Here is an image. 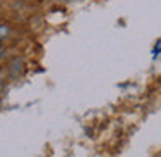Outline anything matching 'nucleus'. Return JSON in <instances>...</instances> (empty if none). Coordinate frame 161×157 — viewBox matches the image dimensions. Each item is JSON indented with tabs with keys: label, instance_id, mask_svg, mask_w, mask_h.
I'll return each mask as SVG.
<instances>
[{
	"label": "nucleus",
	"instance_id": "1",
	"mask_svg": "<svg viewBox=\"0 0 161 157\" xmlns=\"http://www.w3.org/2000/svg\"><path fill=\"white\" fill-rule=\"evenodd\" d=\"M7 35H9V28L4 24H0V38H4V36H7Z\"/></svg>",
	"mask_w": 161,
	"mask_h": 157
},
{
	"label": "nucleus",
	"instance_id": "2",
	"mask_svg": "<svg viewBox=\"0 0 161 157\" xmlns=\"http://www.w3.org/2000/svg\"><path fill=\"white\" fill-rule=\"evenodd\" d=\"M2 54H4V49H2V45H0V57H2Z\"/></svg>",
	"mask_w": 161,
	"mask_h": 157
}]
</instances>
